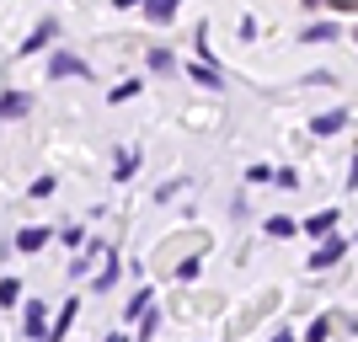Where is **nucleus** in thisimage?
Wrapping results in <instances>:
<instances>
[{"instance_id":"f257e3e1","label":"nucleus","mask_w":358,"mask_h":342,"mask_svg":"<svg viewBox=\"0 0 358 342\" xmlns=\"http://www.w3.org/2000/svg\"><path fill=\"white\" fill-rule=\"evenodd\" d=\"M343 257H348V241H343V236H327L321 246H315V257H310V273H327V268H337Z\"/></svg>"},{"instance_id":"f03ea898","label":"nucleus","mask_w":358,"mask_h":342,"mask_svg":"<svg viewBox=\"0 0 358 342\" xmlns=\"http://www.w3.org/2000/svg\"><path fill=\"white\" fill-rule=\"evenodd\" d=\"M343 129H348V113H343V107H331V113H321V118L310 123L315 139H331V134H343Z\"/></svg>"},{"instance_id":"7ed1b4c3","label":"nucleus","mask_w":358,"mask_h":342,"mask_svg":"<svg viewBox=\"0 0 358 342\" xmlns=\"http://www.w3.org/2000/svg\"><path fill=\"white\" fill-rule=\"evenodd\" d=\"M48 75H54V80H64V75H86V59H75V54H54V59H48Z\"/></svg>"},{"instance_id":"20e7f679","label":"nucleus","mask_w":358,"mask_h":342,"mask_svg":"<svg viewBox=\"0 0 358 342\" xmlns=\"http://www.w3.org/2000/svg\"><path fill=\"white\" fill-rule=\"evenodd\" d=\"M299 230H305V236H315V241L331 236V230H337V208H321V214H310V220L299 225Z\"/></svg>"},{"instance_id":"39448f33","label":"nucleus","mask_w":358,"mask_h":342,"mask_svg":"<svg viewBox=\"0 0 358 342\" xmlns=\"http://www.w3.org/2000/svg\"><path fill=\"white\" fill-rule=\"evenodd\" d=\"M27 107H32L27 91H6L0 97V118H27Z\"/></svg>"},{"instance_id":"423d86ee","label":"nucleus","mask_w":358,"mask_h":342,"mask_svg":"<svg viewBox=\"0 0 358 342\" xmlns=\"http://www.w3.org/2000/svg\"><path fill=\"white\" fill-rule=\"evenodd\" d=\"M27 337H32V342H48V315H43V305H38V299L27 305Z\"/></svg>"},{"instance_id":"0eeeda50","label":"nucleus","mask_w":358,"mask_h":342,"mask_svg":"<svg viewBox=\"0 0 358 342\" xmlns=\"http://www.w3.org/2000/svg\"><path fill=\"white\" fill-rule=\"evenodd\" d=\"M54 32H59V27H54V22H38V27H32V38H27V43H22V54H43Z\"/></svg>"},{"instance_id":"6e6552de","label":"nucleus","mask_w":358,"mask_h":342,"mask_svg":"<svg viewBox=\"0 0 358 342\" xmlns=\"http://www.w3.org/2000/svg\"><path fill=\"white\" fill-rule=\"evenodd\" d=\"M43 246H48V230H43V225H32V230L16 236V252H43Z\"/></svg>"},{"instance_id":"1a4fd4ad","label":"nucleus","mask_w":358,"mask_h":342,"mask_svg":"<svg viewBox=\"0 0 358 342\" xmlns=\"http://www.w3.org/2000/svg\"><path fill=\"white\" fill-rule=\"evenodd\" d=\"M75 311H80V305H75V299H64V311H59V321H54V327H48V342H64V332H70Z\"/></svg>"},{"instance_id":"9d476101","label":"nucleus","mask_w":358,"mask_h":342,"mask_svg":"<svg viewBox=\"0 0 358 342\" xmlns=\"http://www.w3.org/2000/svg\"><path fill=\"white\" fill-rule=\"evenodd\" d=\"M177 6H182V0H145L150 22H161V27H166V22H171V16H177Z\"/></svg>"},{"instance_id":"9b49d317","label":"nucleus","mask_w":358,"mask_h":342,"mask_svg":"<svg viewBox=\"0 0 358 342\" xmlns=\"http://www.w3.org/2000/svg\"><path fill=\"white\" fill-rule=\"evenodd\" d=\"M337 38V22H315V27H305V43H331Z\"/></svg>"},{"instance_id":"f8f14e48","label":"nucleus","mask_w":358,"mask_h":342,"mask_svg":"<svg viewBox=\"0 0 358 342\" xmlns=\"http://www.w3.org/2000/svg\"><path fill=\"white\" fill-rule=\"evenodd\" d=\"M134 171H139V150H123V155H118V171H113V177H118V182H129Z\"/></svg>"},{"instance_id":"ddd939ff","label":"nucleus","mask_w":358,"mask_h":342,"mask_svg":"<svg viewBox=\"0 0 358 342\" xmlns=\"http://www.w3.org/2000/svg\"><path fill=\"white\" fill-rule=\"evenodd\" d=\"M155 327H161V311L150 305V311L139 315V342H150V337H155Z\"/></svg>"},{"instance_id":"4468645a","label":"nucleus","mask_w":358,"mask_h":342,"mask_svg":"<svg viewBox=\"0 0 358 342\" xmlns=\"http://www.w3.org/2000/svg\"><path fill=\"white\" fill-rule=\"evenodd\" d=\"M113 278H118V257L107 252V268L96 273V289H102V294H107V289H113Z\"/></svg>"},{"instance_id":"2eb2a0df","label":"nucleus","mask_w":358,"mask_h":342,"mask_svg":"<svg viewBox=\"0 0 358 342\" xmlns=\"http://www.w3.org/2000/svg\"><path fill=\"white\" fill-rule=\"evenodd\" d=\"M294 230H299V225H294V220H284V214H273V220H268V236H278V241L294 236Z\"/></svg>"},{"instance_id":"dca6fc26","label":"nucleus","mask_w":358,"mask_h":342,"mask_svg":"<svg viewBox=\"0 0 358 342\" xmlns=\"http://www.w3.org/2000/svg\"><path fill=\"white\" fill-rule=\"evenodd\" d=\"M327 337H331V321H327V315H315L310 332H305V342H327Z\"/></svg>"},{"instance_id":"f3484780","label":"nucleus","mask_w":358,"mask_h":342,"mask_svg":"<svg viewBox=\"0 0 358 342\" xmlns=\"http://www.w3.org/2000/svg\"><path fill=\"white\" fill-rule=\"evenodd\" d=\"M150 70L166 75V70H171V54H166V48H150Z\"/></svg>"},{"instance_id":"a211bd4d","label":"nucleus","mask_w":358,"mask_h":342,"mask_svg":"<svg viewBox=\"0 0 358 342\" xmlns=\"http://www.w3.org/2000/svg\"><path fill=\"white\" fill-rule=\"evenodd\" d=\"M193 80H198V86H220V70H214V64H198Z\"/></svg>"},{"instance_id":"6ab92c4d","label":"nucleus","mask_w":358,"mask_h":342,"mask_svg":"<svg viewBox=\"0 0 358 342\" xmlns=\"http://www.w3.org/2000/svg\"><path fill=\"white\" fill-rule=\"evenodd\" d=\"M16 294H22V283H16V278H0V305H16Z\"/></svg>"},{"instance_id":"aec40b11","label":"nucleus","mask_w":358,"mask_h":342,"mask_svg":"<svg viewBox=\"0 0 358 342\" xmlns=\"http://www.w3.org/2000/svg\"><path fill=\"white\" fill-rule=\"evenodd\" d=\"M134 91H139V80H123V86H113V102H129Z\"/></svg>"},{"instance_id":"412c9836","label":"nucleus","mask_w":358,"mask_h":342,"mask_svg":"<svg viewBox=\"0 0 358 342\" xmlns=\"http://www.w3.org/2000/svg\"><path fill=\"white\" fill-rule=\"evenodd\" d=\"M113 6H118V11H134V6H145V0H113Z\"/></svg>"},{"instance_id":"4be33fe9","label":"nucleus","mask_w":358,"mask_h":342,"mask_svg":"<svg viewBox=\"0 0 358 342\" xmlns=\"http://www.w3.org/2000/svg\"><path fill=\"white\" fill-rule=\"evenodd\" d=\"M331 6H337V11H358V0H331Z\"/></svg>"},{"instance_id":"5701e85b","label":"nucleus","mask_w":358,"mask_h":342,"mask_svg":"<svg viewBox=\"0 0 358 342\" xmlns=\"http://www.w3.org/2000/svg\"><path fill=\"white\" fill-rule=\"evenodd\" d=\"M273 342H294V337H289V332H284V327H278V332H273Z\"/></svg>"},{"instance_id":"b1692460","label":"nucleus","mask_w":358,"mask_h":342,"mask_svg":"<svg viewBox=\"0 0 358 342\" xmlns=\"http://www.w3.org/2000/svg\"><path fill=\"white\" fill-rule=\"evenodd\" d=\"M348 187H358V155H353V177H348Z\"/></svg>"},{"instance_id":"393cba45","label":"nucleus","mask_w":358,"mask_h":342,"mask_svg":"<svg viewBox=\"0 0 358 342\" xmlns=\"http://www.w3.org/2000/svg\"><path fill=\"white\" fill-rule=\"evenodd\" d=\"M305 6H331V0H305Z\"/></svg>"},{"instance_id":"a878e982","label":"nucleus","mask_w":358,"mask_h":342,"mask_svg":"<svg viewBox=\"0 0 358 342\" xmlns=\"http://www.w3.org/2000/svg\"><path fill=\"white\" fill-rule=\"evenodd\" d=\"M107 342H129V337H107Z\"/></svg>"}]
</instances>
